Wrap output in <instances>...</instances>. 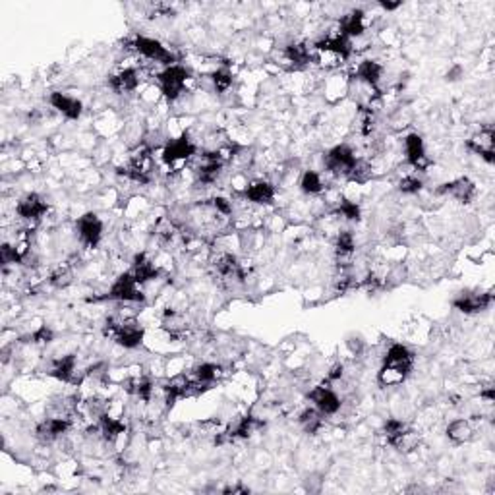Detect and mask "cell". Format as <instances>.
Listing matches in <instances>:
<instances>
[{
    "label": "cell",
    "mask_w": 495,
    "mask_h": 495,
    "mask_svg": "<svg viewBox=\"0 0 495 495\" xmlns=\"http://www.w3.org/2000/svg\"><path fill=\"white\" fill-rule=\"evenodd\" d=\"M106 335H111L116 344H120L124 348H136L143 343V329L132 317L111 319L106 324Z\"/></svg>",
    "instance_id": "obj_1"
},
{
    "label": "cell",
    "mask_w": 495,
    "mask_h": 495,
    "mask_svg": "<svg viewBox=\"0 0 495 495\" xmlns=\"http://www.w3.org/2000/svg\"><path fill=\"white\" fill-rule=\"evenodd\" d=\"M325 169L331 172V174H337V176H351V172L354 171L356 167V155L354 151L348 147V145H335L333 149L325 153Z\"/></svg>",
    "instance_id": "obj_2"
},
{
    "label": "cell",
    "mask_w": 495,
    "mask_h": 495,
    "mask_svg": "<svg viewBox=\"0 0 495 495\" xmlns=\"http://www.w3.org/2000/svg\"><path fill=\"white\" fill-rule=\"evenodd\" d=\"M188 80H190V72L184 66L174 64V66L165 68L159 74V89L169 101H176L182 95Z\"/></svg>",
    "instance_id": "obj_3"
},
{
    "label": "cell",
    "mask_w": 495,
    "mask_h": 495,
    "mask_svg": "<svg viewBox=\"0 0 495 495\" xmlns=\"http://www.w3.org/2000/svg\"><path fill=\"white\" fill-rule=\"evenodd\" d=\"M106 298L116 300V302H143L145 300L142 285L133 279L132 273H122L118 277L113 286L109 288Z\"/></svg>",
    "instance_id": "obj_4"
},
{
    "label": "cell",
    "mask_w": 495,
    "mask_h": 495,
    "mask_svg": "<svg viewBox=\"0 0 495 495\" xmlns=\"http://www.w3.org/2000/svg\"><path fill=\"white\" fill-rule=\"evenodd\" d=\"M133 48L142 55L143 58L162 64V66H174L176 64V57L172 55L167 47H162L159 41L149 37H136L133 39Z\"/></svg>",
    "instance_id": "obj_5"
},
{
    "label": "cell",
    "mask_w": 495,
    "mask_h": 495,
    "mask_svg": "<svg viewBox=\"0 0 495 495\" xmlns=\"http://www.w3.org/2000/svg\"><path fill=\"white\" fill-rule=\"evenodd\" d=\"M196 153H198V149L192 143V140H188V136H180V138H174L171 142L165 143L161 155L162 162L167 167H176V165H182V162L192 159Z\"/></svg>",
    "instance_id": "obj_6"
},
{
    "label": "cell",
    "mask_w": 495,
    "mask_h": 495,
    "mask_svg": "<svg viewBox=\"0 0 495 495\" xmlns=\"http://www.w3.org/2000/svg\"><path fill=\"white\" fill-rule=\"evenodd\" d=\"M308 399L324 416H333L341 410V397L329 385H317L308 393Z\"/></svg>",
    "instance_id": "obj_7"
},
{
    "label": "cell",
    "mask_w": 495,
    "mask_h": 495,
    "mask_svg": "<svg viewBox=\"0 0 495 495\" xmlns=\"http://www.w3.org/2000/svg\"><path fill=\"white\" fill-rule=\"evenodd\" d=\"M77 236L87 248L99 246L103 239V223L95 213H86L77 219Z\"/></svg>",
    "instance_id": "obj_8"
},
{
    "label": "cell",
    "mask_w": 495,
    "mask_h": 495,
    "mask_svg": "<svg viewBox=\"0 0 495 495\" xmlns=\"http://www.w3.org/2000/svg\"><path fill=\"white\" fill-rule=\"evenodd\" d=\"M494 302V295L492 292H460V295L453 300V306L463 314H478L484 312Z\"/></svg>",
    "instance_id": "obj_9"
},
{
    "label": "cell",
    "mask_w": 495,
    "mask_h": 495,
    "mask_svg": "<svg viewBox=\"0 0 495 495\" xmlns=\"http://www.w3.org/2000/svg\"><path fill=\"white\" fill-rule=\"evenodd\" d=\"M383 366H387L391 370H397L400 371V373H404V375H409L410 371H412V366H414V354L410 353V348L409 346H404V344H391L389 351L383 356Z\"/></svg>",
    "instance_id": "obj_10"
},
{
    "label": "cell",
    "mask_w": 495,
    "mask_h": 495,
    "mask_svg": "<svg viewBox=\"0 0 495 495\" xmlns=\"http://www.w3.org/2000/svg\"><path fill=\"white\" fill-rule=\"evenodd\" d=\"M48 211V203L37 194H28L26 198H21L16 205L18 217L26 221H39L45 217Z\"/></svg>",
    "instance_id": "obj_11"
},
{
    "label": "cell",
    "mask_w": 495,
    "mask_h": 495,
    "mask_svg": "<svg viewBox=\"0 0 495 495\" xmlns=\"http://www.w3.org/2000/svg\"><path fill=\"white\" fill-rule=\"evenodd\" d=\"M438 194L455 198L460 203H470V201L474 200V196H476V186H474V182L468 180V178H458V180L441 184L438 188Z\"/></svg>",
    "instance_id": "obj_12"
},
{
    "label": "cell",
    "mask_w": 495,
    "mask_h": 495,
    "mask_svg": "<svg viewBox=\"0 0 495 495\" xmlns=\"http://www.w3.org/2000/svg\"><path fill=\"white\" fill-rule=\"evenodd\" d=\"M467 147L472 153L480 155L486 162H494V147H495L494 128H484L480 133L472 136V138L467 142Z\"/></svg>",
    "instance_id": "obj_13"
},
{
    "label": "cell",
    "mask_w": 495,
    "mask_h": 495,
    "mask_svg": "<svg viewBox=\"0 0 495 495\" xmlns=\"http://www.w3.org/2000/svg\"><path fill=\"white\" fill-rule=\"evenodd\" d=\"M70 429V418H62V416H50V418L43 420L35 429L37 438L43 443H50L55 439L62 438Z\"/></svg>",
    "instance_id": "obj_14"
},
{
    "label": "cell",
    "mask_w": 495,
    "mask_h": 495,
    "mask_svg": "<svg viewBox=\"0 0 495 495\" xmlns=\"http://www.w3.org/2000/svg\"><path fill=\"white\" fill-rule=\"evenodd\" d=\"M48 103L53 105V109H57L60 115L66 116L68 120H77L82 116V111H84L82 101H77L76 97H70L66 93H62V91L50 93Z\"/></svg>",
    "instance_id": "obj_15"
},
{
    "label": "cell",
    "mask_w": 495,
    "mask_h": 495,
    "mask_svg": "<svg viewBox=\"0 0 495 495\" xmlns=\"http://www.w3.org/2000/svg\"><path fill=\"white\" fill-rule=\"evenodd\" d=\"M315 53H331L335 57L346 60L353 55V45H351V39L337 33V35H329V37L317 41L315 43Z\"/></svg>",
    "instance_id": "obj_16"
},
{
    "label": "cell",
    "mask_w": 495,
    "mask_h": 495,
    "mask_svg": "<svg viewBox=\"0 0 495 495\" xmlns=\"http://www.w3.org/2000/svg\"><path fill=\"white\" fill-rule=\"evenodd\" d=\"M381 74H383V66H381L377 60H362L356 70H354V77L366 87H371L375 91H380L377 86H380Z\"/></svg>",
    "instance_id": "obj_17"
},
{
    "label": "cell",
    "mask_w": 495,
    "mask_h": 495,
    "mask_svg": "<svg viewBox=\"0 0 495 495\" xmlns=\"http://www.w3.org/2000/svg\"><path fill=\"white\" fill-rule=\"evenodd\" d=\"M404 153H407V161L414 167V169H426V147H424V140L418 133H409L404 138Z\"/></svg>",
    "instance_id": "obj_18"
},
{
    "label": "cell",
    "mask_w": 495,
    "mask_h": 495,
    "mask_svg": "<svg viewBox=\"0 0 495 495\" xmlns=\"http://www.w3.org/2000/svg\"><path fill=\"white\" fill-rule=\"evenodd\" d=\"M248 201L257 203V205H269L271 201L275 200V186L267 180H254L250 182L244 190Z\"/></svg>",
    "instance_id": "obj_19"
},
{
    "label": "cell",
    "mask_w": 495,
    "mask_h": 495,
    "mask_svg": "<svg viewBox=\"0 0 495 495\" xmlns=\"http://www.w3.org/2000/svg\"><path fill=\"white\" fill-rule=\"evenodd\" d=\"M339 33L346 39L360 37L364 31H366V16H364L362 10H353L348 14H344L341 21H339Z\"/></svg>",
    "instance_id": "obj_20"
},
{
    "label": "cell",
    "mask_w": 495,
    "mask_h": 495,
    "mask_svg": "<svg viewBox=\"0 0 495 495\" xmlns=\"http://www.w3.org/2000/svg\"><path fill=\"white\" fill-rule=\"evenodd\" d=\"M130 273H132L133 279L143 286L147 285L149 281H155V279L159 277V269H157V265H155L145 254H138L136 259H133L132 271H130Z\"/></svg>",
    "instance_id": "obj_21"
},
{
    "label": "cell",
    "mask_w": 495,
    "mask_h": 495,
    "mask_svg": "<svg viewBox=\"0 0 495 495\" xmlns=\"http://www.w3.org/2000/svg\"><path fill=\"white\" fill-rule=\"evenodd\" d=\"M140 86V74L136 68H124L111 77V87L116 93H132Z\"/></svg>",
    "instance_id": "obj_22"
},
{
    "label": "cell",
    "mask_w": 495,
    "mask_h": 495,
    "mask_svg": "<svg viewBox=\"0 0 495 495\" xmlns=\"http://www.w3.org/2000/svg\"><path fill=\"white\" fill-rule=\"evenodd\" d=\"M215 267H217L219 275L227 281H244V271L240 267L239 259L232 254H221L215 261Z\"/></svg>",
    "instance_id": "obj_23"
},
{
    "label": "cell",
    "mask_w": 495,
    "mask_h": 495,
    "mask_svg": "<svg viewBox=\"0 0 495 495\" xmlns=\"http://www.w3.org/2000/svg\"><path fill=\"white\" fill-rule=\"evenodd\" d=\"M126 431V426L120 418H113L109 414L99 416V433L105 439L106 443H115L116 439H120Z\"/></svg>",
    "instance_id": "obj_24"
},
{
    "label": "cell",
    "mask_w": 495,
    "mask_h": 495,
    "mask_svg": "<svg viewBox=\"0 0 495 495\" xmlns=\"http://www.w3.org/2000/svg\"><path fill=\"white\" fill-rule=\"evenodd\" d=\"M76 356L74 354H68V356H62L53 362V368H50V375L55 380L62 381V383H70L74 381V373H76Z\"/></svg>",
    "instance_id": "obj_25"
},
{
    "label": "cell",
    "mask_w": 495,
    "mask_h": 495,
    "mask_svg": "<svg viewBox=\"0 0 495 495\" xmlns=\"http://www.w3.org/2000/svg\"><path fill=\"white\" fill-rule=\"evenodd\" d=\"M447 438L457 445L468 443L474 438V426L470 424V420H455L447 426Z\"/></svg>",
    "instance_id": "obj_26"
},
{
    "label": "cell",
    "mask_w": 495,
    "mask_h": 495,
    "mask_svg": "<svg viewBox=\"0 0 495 495\" xmlns=\"http://www.w3.org/2000/svg\"><path fill=\"white\" fill-rule=\"evenodd\" d=\"M420 443V436L414 431V429H410L409 426L400 431L397 438H393L389 441V445L400 451V453H410V451H414V449L418 447Z\"/></svg>",
    "instance_id": "obj_27"
},
{
    "label": "cell",
    "mask_w": 495,
    "mask_h": 495,
    "mask_svg": "<svg viewBox=\"0 0 495 495\" xmlns=\"http://www.w3.org/2000/svg\"><path fill=\"white\" fill-rule=\"evenodd\" d=\"M285 57L288 62H292L295 66H306L312 60V50L308 48L306 43H290L285 48Z\"/></svg>",
    "instance_id": "obj_28"
},
{
    "label": "cell",
    "mask_w": 495,
    "mask_h": 495,
    "mask_svg": "<svg viewBox=\"0 0 495 495\" xmlns=\"http://www.w3.org/2000/svg\"><path fill=\"white\" fill-rule=\"evenodd\" d=\"M354 250H356L354 234L353 232H348V230H343V232L337 236V240H335V254L339 257V261L353 256Z\"/></svg>",
    "instance_id": "obj_29"
},
{
    "label": "cell",
    "mask_w": 495,
    "mask_h": 495,
    "mask_svg": "<svg viewBox=\"0 0 495 495\" xmlns=\"http://www.w3.org/2000/svg\"><path fill=\"white\" fill-rule=\"evenodd\" d=\"M325 188L324 180H321V176L317 174L315 171H306L302 174V178H300V190L308 194V196H317V194H321Z\"/></svg>",
    "instance_id": "obj_30"
},
{
    "label": "cell",
    "mask_w": 495,
    "mask_h": 495,
    "mask_svg": "<svg viewBox=\"0 0 495 495\" xmlns=\"http://www.w3.org/2000/svg\"><path fill=\"white\" fill-rule=\"evenodd\" d=\"M298 422H300V426L304 428V431H308V433H315L317 429L324 426V414L315 409V407L314 409H306L304 412L300 414Z\"/></svg>",
    "instance_id": "obj_31"
},
{
    "label": "cell",
    "mask_w": 495,
    "mask_h": 495,
    "mask_svg": "<svg viewBox=\"0 0 495 495\" xmlns=\"http://www.w3.org/2000/svg\"><path fill=\"white\" fill-rule=\"evenodd\" d=\"M194 375H196V381H200V383L209 387V385H213V383L221 377V366L209 362L200 364V366L196 368V371H194Z\"/></svg>",
    "instance_id": "obj_32"
},
{
    "label": "cell",
    "mask_w": 495,
    "mask_h": 495,
    "mask_svg": "<svg viewBox=\"0 0 495 495\" xmlns=\"http://www.w3.org/2000/svg\"><path fill=\"white\" fill-rule=\"evenodd\" d=\"M128 391H130L132 395H136L138 399L149 402L153 395V381L147 380V377H136V380L128 383Z\"/></svg>",
    "instance_id": "obj_33"
},
{
    "label": "cell",
    "mask_w": 495,
    "mask_h": 495,
    "mask_svg": "<svg viewBox=\"0 0 495 495\" xmlns=\"http://www.w3.org/2000/svg\"><path fill=\"white\" fill-rule=\"evenodd\" d=\"M211 82H213L215 91L225 93V91H229L230 86H232V72H230L229 68H217V70L213 72V76H211Z\"/></svg>",
    "instance_id": "obj_34"
},
{
    "label": "cell",
    "mask_w": 495,
    "mask_h": 495,
    "mask_svg": "<svg viewBox=\"0 0 495 495\" xmlns=\"http://www.w3.org/2000/svg\"><path fill=\"white\" fill-rule=\"evenodd\" d=\"M335 213L341 215V217L346 221H358L360 219V215H362L360 205H358L356 201H351V200H341V203H339V207H337Z\"/></svg>",
    "instance_id": "obj_35"
},
{
    "label": "cell",
    "mask_w": 495,
    "mask_h": 495,
    "mask_svg": "<svg viewBox=\"0 0 495 495\" xmlns=\"http://www.w3.org/2000/svg\"><path fill=\"white\" fill-rule=\"evenodd\" d=\"M407 428V424L399 418H389L385 424H383V433H385V438L387 441H391L393 438H397L402 429Z\"/></svg>",
    "instance_id": "obj_36"
},
{
    "label": "cell",
    "mask_w": 495,
    "mask_h": 495,
    "mask_svg": "<svg viewBox=\"0 0 495 495\" xmlns=\"http://www.w3.org/2000/svg\"><path fill=\"white\" fill-rule=\"evenodd\" d=\"M422 190V180L416 178V176H404L402 180L399 182V192L402 194H409V196H414Z\"/></svg>",
    "instance_id": "obj_37"
},
{
    "label": "cell",
    "mask_w": 495,
    "mask_h": 495,
    "mask_svg": "<svg viewBox=\"0 0 495 495\" xmlns=\"http://www.w3.org/2000/svg\"><path fill=\"white\" fill-rule=\"evenodd\" d=\"M211 207L221 217H230L232 215V203L229 200H225V198H213L211 200Z\"/></svg>",
    "instance_id": "obj_38"
},
{
    "label": "cell",
    "mask_w": 495,
    "mask_h": 495,
    "mask_svg": "<svg viewBox=\"0 0 495 495\" xmlns=\"http://www.w3.org/2000/svg\"><path fill=\"white\" fill-rule=\"evenodd\" d=\"M50 283L55 286H58V288H64V286H68L72 283V271L66 269V267L58 269L57 273H53V277H50Z\"/></svg>",
    "instance_id": "obj_39"
},
{
    "label": "cell",
    "mask_w": 495,
    "mask_h": 495,
    "mask_svg": "<svg viewBox=\"0 0 495 495\" xmlns=\"http://www.w3.org/2000/svg\"><path fill=\"white\" fill-rule=\"evenodd\" d=\"M53 339H55V333H53V329L47 327V325L39 327L37 331L31 335V341L35 344H48Z\"/></svg>",
    "instance_id": "obj_40"
},
{
    "label": "cell",
    "mask_w": 495,
    "mask_h": 495,
    "mask_svg": "<svg viewBox=\"0 0 495 495\" xmlns=\"http://www.w3.org/2000/svg\"><path fill=\"white\" fill-rule=\"evenodd\" d=\"M400 4H402V2H381L380 6L383 10H387V12H391V10L400 8Z\"/></svg>",
    "instance_id": "obj_41"
},
{
    "label": "cell",
    "mask_w": 495,
    "mask_h": 495,
    "mask_svg": "<svg viewBox=\"0 0 495 495\" xmlns=\"http://www.w3.org/2000/svg\"><path fill=\"white\" fill-rule=\"evenodd\" d=\"M480 397H482V399H486L487 402H494V399H495V391H494V389L482 391V393H480Z\"/></svg>",
    "instance_id": "obj_42"
}]
</instances>
